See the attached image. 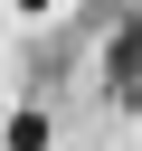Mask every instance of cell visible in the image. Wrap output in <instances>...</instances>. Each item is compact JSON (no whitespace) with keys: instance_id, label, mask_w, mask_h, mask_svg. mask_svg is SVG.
Listing matches in <instances>:
<instances>
[{"instance_id":"3","label":"cell","mask_w":142,"mask_h":151,"mask_svg":"<svg viewBox=\"0 0 142 151\" xmlns=\"http://www.w3.org/2000/svg\"><path fill=\"white\" fill-rule=\"evenodd\" d=\"M19 9H28V19H38V9H47V0H19Z\"/></svg>"},{"instance_id":"2","label":"cell","mask_w":142,"mask_h":151,"mask_svg":"<svg viewBox=\"0 0 142 151\" xmlns=\"http://www.w3.org/2000/svg\"><path fill=\"white\" fill-rule=\"evenodd\" d=\"M9 151H47V113H38V104L9 113Z\"/></svg>"},{"instance_id":"1","label":"cell","mask_w":142,"mask_h":151,"mask_svg":"<svg viewBox=\"0 0 142 151\" xmlns=\"http://www.w3.org/2000/svg\"><path fill=\"white\" fill-rule=\"evenodd\" d=\"M104 94H114V104H142V0H133V19H123L114 47H104Z\"/></svg>"}]
</instances>
